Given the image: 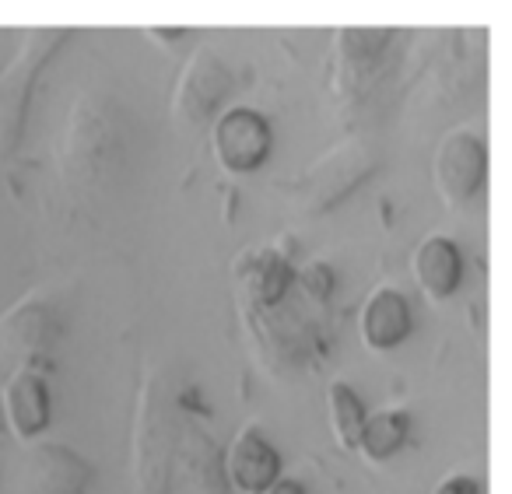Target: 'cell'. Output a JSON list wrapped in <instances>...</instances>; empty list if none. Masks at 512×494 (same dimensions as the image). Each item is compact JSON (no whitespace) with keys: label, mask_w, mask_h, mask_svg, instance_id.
Returning <instances> with one entry per match:
<instances>
[{"label":"cell","mask_w":512,"mask_h":494,"mask_svg":"<svg viewBox=\"0 0 512 494\" xmlns=\"http://www.w3.org/2000/svg\"><path fill=\"white\" fill-rule=\"evenodd\" d=\"M67 39L64 29H36L25 36L18 57L11 60V67L0 74V158H8L15 151L18 137H22V123L29 113V95L36 85L39 71L46 67V60L57 53V46Z\"/></svg>","instance_id":"6da1fadb"},{"label":"cell","mask_w":512,"mask_h":494,"mask_svg":"<svg viewBox=\"0 0 512 494\" xmlns=\"http://www.w3.org/2000/svg\"><path fill=\"white\" fill-rule=\"evenodd\" d=\"M235 88V74L228 67V60H221L214 50H197L186 60L183 74L176 81L172 92V116L179 127L193 130L200 123H207Z\"/></svg>","instance_id":"7a4b0ae2"},{"label":"cell","mask_w":512,"mask_h":494,"mask_svg":"<svg viewBox=\"0 0 512 494\" xmlns=\"http://www.w3.org/2000/svg\"><path fill=\"white\" fill-rule=\"evenodd\" d=\"M271 120L249 106H232L211 123V155L228 176L256 172L271 155Z\"/></svg>","instance_id":"3957f363"},{"label":"cell","mask_w":512,"mask_h":494,"mask_svg":"<svg viewBox=\"0 0 512 494\" xmlns=\"http://www.w3.org/2000/svg\"><path fill=\"white\" fill-rule=\"evenodd\" d=\"M488 176V144L467 127L449 130L432 158V179L446 207H463Z\"/></svg>","instance_id":"277c9868"},{"label":"cell","mask_w":512,"mask_h":494,"mask_svg":"<svg viewBox=\"0 0 512 494\" xmlns=\"http://www.w3.org/2000/svg\"><path fill=\"white\" fill-rule=\"evenodd\" d=\"M116 151L120 137L109 130V123H102L99 109H88V102H81L71 116L67 148L60 151V172H67L78 186H92L116 165Z\"/></svg>","instance_id":"5b68a950"},{"label":"cell","mask_w":512,"mask_h":494,"mask_svg":"<svg viewBox=\"0 0 512 494\" xmlns=\"http://www.w3.org/2000/svg\"><path fill=\"white\" fill-rule=\"evenodd\" d=\"M376 151L365 148V144H348V148H337L323 158L320 165L306 172L299 179V204L306 207V214H323L327 207H334L344 193H351L372 169H376Z\"/></svg>","instance_id":"8992f818"},{"label":"cell","mask_w":512,"mask_h":494,"mask_svg":"<svg viewBox=\"0 0 512 494\" xmlns=\"http://www.w3.org/2000/svg\"><path fill=\"white\" fill-rule=\"evenodd\" d=\"M92 477V463L71 445L29 442L18 470V494H85Z\"/></svg>","instance_id":"52a82bcc"},{"label":"cell","mask_w":512,"mask_h":494,"mask_svg":"<svg viewBox=\"0 0 512 494\" xmlns=\"http://www.w3.org/2000/svg\"><path fill=\"white\" fill-rule=\"evenodd\" d=\"M232 284L239 305L246 309H271L288 298L295 284L292 256L281 246H249L232 260Z\"/></svg>","instance_id":"ba28073f"},{"label":"cell","mask_w":512,"mask_h":494,"mask_svg":"<svg viewBox=\"0 0 512 494\" xmlns=\"http://www.w3.org/2000/svg\"><path fill=\"white\" fill-rule=\"evenodd\" d=\"M221 480L235 494H264L281 477V456L260 424H246L221 456Z\"/></svg>","instance_id":"9c48e42d"},{"label":"cell","mask_w":512,"mask_h":494,"mask_svg":"<svg viewBox=\"0 0 512 494\" xmlns=\"http://www.w3.org/2000/svg\"><path fill=\"white\" fill-rule=\"evenodd\" d=\"M0 403H4V417H8V428L18 442H39V435L50 428V386H46L43 372L36 365H18L11 372V379L4 382V393H0Z\"/></svg>","instance_id":"30bf717a"},{"label":"cell","mask_w":512,"mask_h":494,"mask_svg":"<svg viewBox=\"0 0 512 494\" xmlns=\"http://www.w3.org/2000/svg\"><path fill=\"white\" fill-rule=\"evenodd\" d=\"M0 333H4V344L11 347V354H18L22 365H32L36 358L50 354V347L57 344L60 323L50 302L29 295L0 319Z\"/></svg>","instance_id":"8fae6325"},{"label":"cell","mask_w":512,"mask_h":494,"mask_svg":"<svg viewBox=\"0 0 512 494\" xmlns=\"http://www.w3.org/2000/svg\"><path fill=\"white\" fill-rule=\"evenodd\" d=\"M411 302L397 288H376L358 312V337L369 351H393L411 337Z\"/></svg>","instance_id":"7c38bea8"},{"label":"cell","mask_w":512,"mask_h":494,"mask_svg":"<svg viewBox=\"0 0 512 494\" xmlns=\"http://www.w3.org/2000/svg\"><path fill=\"white\" fill-rule=\"evenodd\" d=\"M411 270L418 288L432 302H446L449 295H456V288L463 281V253L449 235H428L414 249Z\"/></svg>","instance_id":"4fadbf2b"},{"label":"cell","mask_w":512,"mask_h":494,"mask_svg":"<svg viewBox=\"0 0 512 494\" xmlns=\"http://www.w3.org/2000/svg\"><path fill=\"white\" fill-rule=\"evenodd\" d=\"M390 29H341L337 32V67L348 88H358L369 81V74L379 67L383 53L390 50Z\"/></svg>","instance_id":"5bb4252c"},{"label":"cell","mask_w":512,"mask_h":494,"mask_svg":"<svg viewBox=\"0 0 512 494\" xmlns=\"http://www.w3.org/2000/svg\"><path fill=\"white\" fill-rule=\"evenodd\" d=\"M407 438H411V414L404 407H379L365 414L355 452H362L365 463H390L393 456H400Z\"/></svg>","instance_id":"9a60e30c"},{"label":"cell","mask_w":512,"mask_h":494,"mask_svg":"<svg viewBox=\"0 0 512 494\" xmlns=\"http://www.w3.org/2000/svg\"><path fill=\"white\" fill-rule=\"evenodd\" d=\"M327 414H330V428H334V438L344 452L358 449V435H362L365 424V403L362 396L355 393L348 379H334L327 386Z\"/></svg>","instance_id":"2e32d148"},{"label":"cell","mask_w":512,"mask_h":494,"mask_svg":"<svg viewBox=\"0 0 512 494\" xmlns=\"http://www.w3.org/2000/svg\"><path fill=\"white\" fill-rule=\"evenodd\" d=\"M295 281H299V288L306 291V298H313V302H327L330 295H334V270H330V263H309V267H302V274H295Z\"/></svg>","instance_id":"e0dca14e"},{"label":"cell","mask_w":512,"mask_h":494,"mask_svg":"<svg viewBox=\"0 0 512 494\" xmlns=\"http://www.w3.org/2000/svg\"><path fill=\"white\" fill-rule=\"evenodd\" d=\"M432 494H481V480L470 473H446Z\"/></svg>","instance_id":"ac0fdd59"},{"label":"cell","mask_w":512,"mask_h":494,"mask_svg":"<svg viewBox=\"0 0 512 494\" xmlns=\"http://www.w3.org/2000/svg\"><path fill=\"white\" fill-rule=\"evenodd\" d=\"M264 494H306V484H302V480H295V477H278Z\"/></svg>","instance_id":"d6986e66"}]
</instances>
